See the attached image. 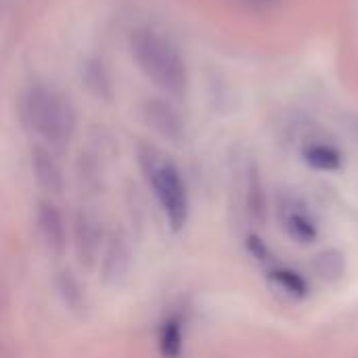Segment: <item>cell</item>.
Wrapping results in <instances>:
<instances>
[{
    "label": "cell",
    "instance_id": "cell-1",
    "mask_svg": "<svg viewBox=\"0 0 358 358\" xmlns=\"http://www.w3.org/2000/svg\"><path fill=\"white\" fill-rule=\"evenodd\" d=\"M130 50L141 71L172 96L187 90V65L176 46L149 27H138L130 36Z\"/></svg>",
    "mask_w": 358,
    "mask_h": 358
},
{
    "label": "cell",
    "instance_id": "cell-2",
    "mask_svg": "<svg viewBox=\"0 0 358 358\" xmlns=\"http://www.w3.org/2000/svg\"><path fill=\"white\" fill-rule=\"evenodd\" d=\"M23 122L50 145H65L76 130V111L69 99L52 86H31L21 101Z\"/></svg>",
    "mask_w": 358,
    "mask_h": 358
},
{
    "label": "cell",
    "instance_id": "cell-3",
    "mask_svg": "<svg viewBox=\"0 0 358 358\" xmlns=\"http://www.w3.org/2000/svg\"><path fill=\"white\" fill-rule=\"evenodd\" d=\"M138 162L149 180V187L153 189L166 214L170 229L176 233L182 231L185 224L189 222L191 203H189V191H187L180 170L168 157H164L159 151L151 147H143L138 151Z\"/></svg>",
    "mask_w": 358,
    "mask_h": 358
},
{
    "label": "cell",
    "instance_id": "cell-4",
    "mask_svg": "<svg viewBox=\"0 0 358 358\" xmlns=\"http://www.w3.org/2000/svg\"><path fill=\"white\" fill-rule=\"evenodd\" d=\"M277 222L283 235L300 248H308L321 237V222L310 206L296 193H279L275 206Z\"/></svg>",
    "mask_w": 358,
    "mask_h": 358
},
{
    "label": "cell",
    "instance_id": "cell-5",
    "mask_svg": "<svg viewBox=\"0 0 358 358\" xmlns=\"http://www.w3.org/2000/svg\"><path fill=\"white\" fill-rule=\"evenodd\" d=\"M260 271H262L266 285L275 294H279L281 298H285L289 302H298V304L306 302L313 294V283H310L308 275L289 262L275 258L271 264H266Z\"/></svg>",
    "mask_w": 358,
    "mask_h": 358
},
{
    "label": "cell",
    "instance_id": "cell-6",
    "mask_svg": "<svg viewBox=\"0 0 358 358\" xmlns=\"http://www.w3.org/2000/svg\"><path fill=\"white\" fill-rule=\"evenodd\" d=\"M101 279L105 285H120L132 266V245L130 237L122 227H115L107 237L101 252Z\"/></svg>",
    "mask_w": 358,
    "mask_h": 358
},
{
    "label": "cell",
    "instance_id": "cell-7",
    "mask_svg": "<svg viewBox=\"0 0 358 358\" xmlns=\"http://www.w3.org/2000/svg\"><path fill=\"white\" fill-rule=\"evenodd\" d=\"M103 245L105 231L101 218L88 210H80L73 218V248L78 262L86 268L94 266L101 258Z\"/></svg>",
    "mask_w": 358,
    "mask_h": 358
},
{
    "label": "cell",
    "instance_id": "cell-8",
    "mask_svg": "<svg viewBox=\"0 0 358 358\" xmlns=\"http://www.w3.org/2000/svg\"><path fill=\"white\" fill-rule=\"evenodd\" d=\"M300 157L306 168L321 172V174H334L344 168V153L342 149L327 141V138H308L300 147Z\"/></svg>",
    "mask_w": 358,
    "mask_h": 358
},
{
    "label": "cell",
    "instance_id": "cell-9",
    "mask_svg": "<svg viewBox=\"0 0 358 358\" xmlns=\"http://www.w3.org/2000/svg\"><path fill=\"white\" fill-rule=\"evenodd\" d=\"M36 224L40 239L44 241L46 250L55 256L63 254L65 243H67V233H65V220L59 208L52 201H40L36 210Z\"/></svg>",
    "mask_w": 358,
    "mask_h": 358
},
{
    "label": "cell",
    "instance_id": "cell-10",
    "mask_svg": "<svg viewBox=\"0 0 358 358\" xmlns=\"http://www.w3.org/2000/svg\"><path fill=\"white\" fill-rule=\"evenodd\" d=\"M187 340V317L182 313L168 315L157 331V348L162 358H180Z\"/></svg>",
    "mask_w": 358,
    "mask_h": 358
},
{
    "label": "cell",
    "instance_id": "cell-11",
    "mask_svg": "<svg viewBox=\"0 0 358 358\" xmlns=\"http://www.w3.org/2000/svg\"><path fill=\"white\" fill-rule=\"evenodd\" d=\"M243 206H245L248 218L254 224H264L266 222V218H268V203H266L262 180H260V176H258V172L254 168L248 172V178H245Z\"/></svg>",
    "mask_w": 358,
    "mask_h": 358
},
{
    "label": "cell",
    "instance_id": "cell-12",
    "mask_svg": "<svg viewBox=\"0 0 358 358\" xmlns=\"http://www.w3.org/2000/svg\"><path fill=\"white\" fill-rule=\"evenodd\" d=\"M34 174H36V180L38 185L48 191V193H59L63 189V176H61V170L57 166V162L52 159V155L44 149H36L34 151Z\"/></svg>",
    "mask_w": 358,
    "mask_h": 358
},
{
    "label": "cell",
    "instance_id": "cell-13",
    "mask_svg": "<svg viewBox=\"0 0 358 358\" xmlns=\"http://www.w3.org/2000/svg\"><path fill=\"white\" fill-rule=\"evenodd\" d=\"M55 287L63 300V304L73 310V313H82L84 310V304H86V298H84V289L80 285V281L69 273V271H61L57 273L55 277Z\"/></svg>",
    "mask_w": 358,
    "mask_h": 358
},
{
    "label": "cell",
    "instance_id": "cell-14",
    "mask_svg": "<svg viewBox=\"0 0 358 358\" xmlns=\"http://www.w3.org/2000/svg\"><path fill=\"white\" fill-rule=\"evenodd\" d=\"M243 248H245V254L250 256V260L258 266V268H264L266 264H271L275 258H279L275 254V250L266 243V239L258 233V231H248L245 237H243Z\"/></svg>",
    "mask_w": 358,
    "mask_h": 358
},
{
    "label": "cell",
    "instance_id": "cell-15",
    "mask_svg": "<svg viewBox=\"0 0 358 358\" xmlns=\"http://www.w3.org/2000/svg\"><path fill=\"white\" fill-rule=\"evenodd\" d=\"M147 115H149V122H151L162 134H166V136H170V138H176V136L180 134V122H178L176 113H174L170 107L159 105V103H153V105H149Z\"/></svg>",
    "mask_w": 358,
    "mask_h": 358
},
{
    "label": "cell",
    "instance_id": "cell-16",
    "mask_svg": "<svg viewBox=\"0 0 358 358\" xmlns=\"http://www.w3.org/2000/svg\"><path fill=\"white\" fill-rule=\"evenodd\" d=\"M342 271H344V258L338 252L329 250L317 256V273L323 279H338Z\"/></svg>",
    "mask_w": 358,
    "mask_h": 358
}]
</instances>
